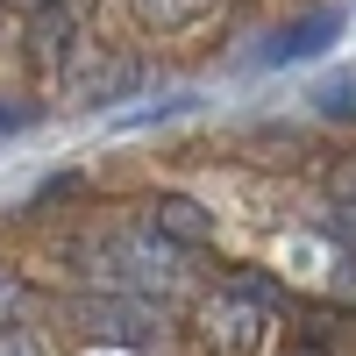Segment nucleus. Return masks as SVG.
Instances as JSON below:
<instances>
[{
  "mask_svg": "<svg viewBox=\"0 0 356 356\" xmlns=\"http://www.w3.org/2000/svg\"><path fill=\"white\" fill-rule=\"evenodd\" d=\"M0 356H50V349L29 335V328H0Z\"/></svg>",
  "mask_w": 356,
  "mask_h": 356,
  "instance_id": "nucleus-10",
  "label": "nucleus"
},
{
  "mask_svg": "<svg viewBox=\"0 0 356 356\" xmlns=\"http://www.w3.org/2000/svg\"><path fill=\"white\" fill-rule=\"evenodd\" d=\"M15 307H22V278H15V271H0V321H8Z\"/></svg>",
  "mask_w": 356,
  "mask_h": 356,
  "instance_id": "nucleus-11",
  "label": "nucleus"
},
{
  "mask_svg": "<svg viewBox=\"0 0 356 356\" xmlns=\"http://www.w3.org/2000/svg\"><path fill=\"white\" fill-rule=\"evenodd\" d=\"M136 8V22L143 29H186V22H200L214 0H129Z\"/></svg>",
  "mask_w": 356,
  "mask_h": 356,
  "instance_id": "nucleus-8",
  "label": "nucleus"
},
{
  "mask_svg": "<svg viewBox=\"0 0 356 356\" xmlns=\"http://www.w3.org/2000/svg\"><path fill=\"white\" fill-rule=\"evenodd\" d=\"M314 107H321V114H335V122H349V114H356V93H349V86H321Z\"/></svg>",
  "mask_w": 356,
  "mask_h": 356,
  "instance_id": "nucleus-9",
  "label": "nucleus"
},
{
  "mask_svg": "<svg viewBox=\"0 0 356 356\" xmlns=\"http://www.w3.org/2000/svg\"><path fill=\"white\" fill-rule=\"evenodd\" d=\"M29 122V107H0V136H8V129H22Z\"/></svg>",
  "mask_w": 356,
  "mask_h": 356,
  "instance_id": "nucleus-12",
  "label": "nucleus"
},
{
  "mask_svg": "<svg viewBox=\"0 0 356 356\" xmlns=\"http://www.w3.org/2000/svg\"><path fill=\"white\" fill-rule=\"evenodd\" d=\"M178 243H164V235L143 221V228H114L100 235V243H86L79 264L86 278H100L107 292H143V300H164V292H178Z\"/></svg>",
  "mask_w": 356,
  "mask_h": 356,
  "instance_id": "nucleus-1",
  "label": "nucleus"
},
{
  "mask_svg": "<svg viewBox=\"0 0 356 356\" xmlns=\"http://www.w3.org/2000/svg\"><path fill=\"white\" fill-rule=\"evenodd\" d=\"M129 79H136V65H122V57H107V65H86V72L72 79V100H114Z\"/></svg>",
  "mask_w": 356,
  "mask_h": 356,
  "instance_id": "nucleus-7",
  "label": "nucleus"
},
{
  "mask_svg": "<svg viewBox=\"0 0 356 356\" xmlns=\"http://www.w3.org/2000/svg\"><path fill=\"white\" fill-rule=\"evenodd\" d=\"M150 228L164 243H178V250H207L214 243V214H207L200 200H186V193H157L150 200Z\"/></svg>",
  "mask_w": 356,
  "mask_h": 356,
  "instance_id": "nucleus-5",
  "label": "nucleus"
},
{
  "mask_svg": "<svg viewBox=\"0 0 356 356\" xmlns=\"http://www.w3.org/2000/svg\"><path fill=\"white\" fill-rule=\"evenodd\" d=\"M285 292L264 278V271H243L228 292H214V300L200 307V342L214 356H257L264 335H271V314H278Z\"/></svg>",
  "mask_w": 356,
  "mask_h": 356,
  "instance_id": "nucleus-2",
  "label": "nucleus"
},
{
  "mask_svg": "<svg viewBox=\"0 0 356 356\" xmlns=\"http://www.w3.org/2000/svg\"><path fill=\"white\" fill-rule=\"evenodd\" d=\"M349 29V15L342 8H321V15H307V22H292V29H278L271 43H264V65H300V57H314V50H328L335 36Z\"/></svg>",
  "mask_w": 356,
  "mask_h": 356,
  "instance_id": "nucleus-4",
  "label": "nucleus"
},
{
  "mask_svg": "<svg viewBox=\"0 0 356 356\" xmlns=\"http://www.w3.org/2000/svg\"><path fill=\"white\" fill-rule=\"evenodd\" d=\"M65 321L86 335V342H157L164 328V307L143 300V292H79V300H65Z\"/></svg>",
  "mask_w": 356,
  "mask_h": 356,
  "instance_id": "nucleus-3",
  "label": "nucleus"
},
{
  "mask_svg": "<svg viewBox=\"0 0 356 356\" xmlns=\"http://www.w3.org/2000/svg\"><path fill=\"white\" fill-rule=\"evenodd\" d=\"M65 50H72V15L65 8L36 15V29H29V57H36V65H65Z\"/></svg>",
  "mask_w": 356,
  "mask_h": 356,
  "instance_id": "nucleus-6",
  "label": "nucleus"
},
{
  "mask_svg": "<svg viewBox=\"0 0 356 356\" xmlns=\"http://www.w3.org/2000/svg\"><path fill=\"white\" fill-rule=\"evenodd\" d=\"M36 8H43V0H36Z\"/></svg>",
  "mask_w": 356,
  "mask_h": 356,
  "instance_id": "nucleus-14",
  "label": "nucleus"
},
{
  "mask_svg": "<svg viewBox=\"0 0 356 356\" xmlns=\"http://www.w3.org/2000/svg\"><path fill=\"white\" fill-rule=\"evenodd\" d=\"M292 356H328V349H321V342H300V349H292Z\"/></svg>",
  "mask_w": 356,
  "mask_h": 356,
  "instance_id": "nucleus-13",
  "label": "nucleus"
}]
</instances>
